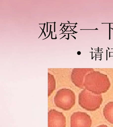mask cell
I'll use <instances>...</instances> for the list:
<instances>
[{
    "label": "cell",
    "instance_id": "6da1fadb",
    "mask_svg": "<svg viewBox=\"0 0 113 127\" xmlns=\"http://www.w3.org/2000/svg\"><path fill=\"white\" fill-rule=\"evenodd\" d=\"M84 86L91 92L100 95L107 92L110 88V83L107 76L93 71L85 77Z\"/></svg>",
    "mask_w": 113,
    "mask_h": 127
},
{
    "label": "cell",
    "instance_id": "7a4b0ae2",
    "mask_svg": "<svg viewBox=\"0 0 113 127\" xmlns=\"http://www.w3.org/2000/svg\"><path fill=\"white\" fill-rule=\"evenodd\" d=\"M102 102L103 98L101 94H94L85 89L79 94V105L87 111L96 110L100 108Z\"/></svg>",
    "mask_w": 113,
    "mask_h": 127
},
{
    "label": "cell",
    "instance_id": "3957f363",
    "mask_svg": "<svg viewBox=\"0 0 113 127\" xmlns=\"http://www.w3.org/2000/svg\"><path fill=\"white\" fill-rule=\"evenodd\" d=\"M76 96L71 89H62L58 90L54 97L56 106L65 111L70 110L75 104Z\"/></svg>",
    "mask_w": 113,
    "mask_h": 127
},
{
    "label": "cell",
    "instance_id": "277c9868",
    "mask_svg": "<svg viewBox=\"0 0 113 127\" xmlns=\"http://www.w3.org/2000/svg\"><path fill=\"white\" fill-rule=\"evenodd\" d=\"M92 122L90 116L86 113L75 112L71 116V127H91Z\"/></svg>",
    "mask_w": 113,
    "mask_h": 127
},
{
    "label": "cell",
    "instance_id": "5b68a950",
    "mask_svg": "<svg viewBox=\"0 0 113 127\" xmlns=\"http://www.w3.org/2000/svg\"><path fill=\"white\" fill-rule=\"evenodd\" d=\"M66 120L63 113L55 110L48 113V127H66Z\"/></svg>",
    "mask_w": 113,
    "mask_h": 127
},
{
    "label": "cell",
    "instance_id": "8992f818",
    "mask_svg": "<svg viewBox=\"0 0 113 127\" xmlns=\"http://www.w3.org/2000/svg\"><path fill=\"white\" fill-rule=\"evenodd\" d=\"M91 69H75L72 75V81L76 86L81 89H85L84 76Z\"/></svg>",
    "mask_w": 113,
    "mask_h": 127
},
{
    "label": "cell",
    "instance_id": "52a82bcc",
    "mask_svg": "<svg viewBox=\"0 0 113 127\" xmlns=\"http://www.w3.org/2000/svg\"><path fill=\"white\" fill-rule=\"evenodd\" d=\"M103 114L109 123L113 124V101L109 102L103 109Z\"/></svg>",
    "mask_w": 113,
    "mask_h": 127
},
{
    "label": "cell",
    "instance_id": "ba28073f",
    "mask_svg": "<svg viewBox=\"0 0 113 127\" xmlns=\"http://www.w3.org/2000/svg\"><path fill=\"white\" fill-rule=\"evenodd\" d=\"M56 88V84L55 80L52 76L49 77L48 87V96L49 97L55 90Z\"/></svg>",
    "mask_w": 113,
    "mask_h": 127
},
{
    "label": "cell",
    "instance_id": "9c48e42d",
    "mask_svg": "<svg viewBox=\"0 0 113 127\" xmlns=\"http://www.w3.org/2000/svg\"><path fill=\"white\" fill-rule=\"evenodd\" d=\"M96 127H109L107 125H100V126H98Z\"/></svg>",
    "mask_w": 113,
    "mask_h": 127
},
{
    "label": "cell",
    "instance_id": "30bf717a",
    "mask_svg": "<svg viewBox=\"0 0 113 127\" xmlns=\"http://www.w3.org/2000/svg\"><path fill=\"white\" fill-rule=\"evenodd\" d=\"M67 34H68V38H66L65 39H67V40H68L69 39V34H75V33H74V32H73V33H67Z\"/></svg>",
    "mask_w": 113,
    "mask_h": 127
},
{
    "label": "cell",
    "instance_id": "8fae6325",
    "mask_svg": "<svg viewBox=\"0 0 113 127\" xmlns=\"http://www.w3.org/2000/svg\"><path fill=\"white\" fill-rule=\"evenodd\" d=\"M77 54H78V55H80V54H81V52H80V51H79V52H78V53H77Z\"/></svg>",
    "mask_w": 113,
    "mask_h": 127
},
{
    "label": "cell",
    "instance_id": "7c38bea8",
    "mask_svg": "<svg viewBox=\"0 0 113 127\" xmlns=\"http://www.w3.org/2000/svg\"><path fill=\"white\" fill-rule=\"evenodd\" d=\"M54 32H55V23H56V22H54Z\"/></svg>",
    "mask_w": 113,
    "mask_h": 127
},
{
    "label": "cell",
    "instance_id": "4fadbf2b",
    "mask_svg": "<svg viewBox=\"0 0 113 127\" xmlns=\"http://www.w3.org/2000/svg\"><path fill=\"white\" fill-rule=\"evenodd\" d=\"M48 23L47 22V32H48Z\"/></svg>",
    "mask_w": 113,
    "mask_h": 127
},
{
    "label": "cell",
    "instance_id": "5bb4252c",
    "mask_svg": "<svg viewBox=\"0 0 113 127\" xmlns=\"http://www.w3.org/2000/svg\"><path fill=\"white\" fill-rule=\"evenodd\" d=\"M52 34H53V32H51V38H52V39H53L52 38Z\"/></svg>",
    "mask_w": 113,
    "mask_h": 127
},
{
    "label": "cell",
    "instance_id": "9a60e30c",
    "mask_svg": "<svg viewBox=\"0 0 113 127\" xmlns=\"http://www.w3.org/2000/svg\"><path fill=\"white\" fill-rule=\"evenodd\" d=\"M65 24H64V26H63V27L62 28V29H61L60 30V31L61 30H62V29H63V28H64V27H65Z\"/></svg>",
    "mask_w": 113,
    "mask_h": 127
},
{
    "label": "cell",
    "instance_id": "2e32d148",
    "mask_svg": "<svg viewBox=\"0 0 113 127\" xmlns=\"http://www.w3.org/2000/svg\"><path fill=\"white\" fill-rule=\"evenodd\" d=\"M65 36H66V35H64V36H63V37H62V38H60V39H61L62 38H64V37H65Z\"/></svg>",
    "mask_w": 113,
    "mask_h": 127
},
{
    "label": "cell",
    "instance_id": "e0dca14e",
    "mask_svg": "<svg viewBox=\"0 0 113 127\" xmlns=\"http://www.w3.org/2000/svg\"><path fill=\"white\" fill-rule=\"evenodd\" d=\"M43 32H44V34L45 36H46V34H45V32H44V31H43Z\"/></svg>",
    "mask_w": 113,
    "mask_h": 127
},
{
    "label": "cell",
    "instance_id": "ac0fdd59",
    "mask_svg": "<svg viewBox=\"0 0 113 127\" xmlns=\"http://www.w3.org/2000/svg\"><path fill=\"white\" fill-rule=\"evenodd\" d=\"M71 36H73V38H75V39H76V38L75 37H74V36H73V35H71Z\"/></svg>",
    "mask_w": 113,
    "mask_h": 127
},
{
    "label": "cell",
    "instance_id": "d6986e66",
    "mask_svg": "<svg viewBox=\"0 0 113 127\" xmlns=\"http://www.w3.org/2000/svg\"><path fill=\"white\" fill-rule=\"evenodd\" d=\"M62 23H61V24L60 25V26H62Z\"/></svg>",
    "mask_w": 113,
    "mask_h": 127
},
{
    "label": "cell",
    "instance_id": "ffe728a7",
    "mask_svg": "<svg viewBox=\"0 0 113 127\" xmlns=\"http://www.w3.org/2000/svg\"><path fill=\"white\" fill-rule=\"evenodd\" d=\"M67 22H68V23H69V24H70V22H69V21H67Z\"/></svg>",
    "mask_w": 113,
    "mask_h": 127
},
{
    "label": "cell",
    "instance_id": "44dd1931",
    "mask_svg": "<svg viewBox=\"0 0 113 127\" xmlns=\"http://www.w3.org/2000/svg\"><path fill=\"white\" fill-rule=\"evenodd\" d=\"M107 48H108V49H109V50H110V49H109V48H108V47H107Z\"/></svg>",
    "mask_w": 113,
    "mask_h": 127
},
{
    "label": "cell",
    "instance_id": "7402d4cb",
    "mask_svg": "<svg viewBox=\"0 0 113 127\" xmlns=\"http://www.w3.org/2000/svg\"><path fill=\"white\" fill-rule=\"evenodd\" d=\"M91 48L92 49V50H93V49H92V48Z\"/></svg>",
    "mask_w": 113,
    "mask_h": 127
},
{
    "label": "cell",
    "instance_id": "603a6c76",
    "mask_svg": "<svg viewBox=\"0 0 113 127\" xmlns=\"http://www.w3.org/2000/svg\"><path fill=\"white\" fill-rule=\"evenodd\" d=\"M111 28V29H113V28Z\"/></svg>",
    "mask_w": 113,
    "mask_h": 127
}]
</instances>
